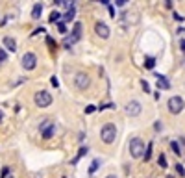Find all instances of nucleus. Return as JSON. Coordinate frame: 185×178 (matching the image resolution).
<instances>
[{
	"mask_svg": "<svg viewBox=\"0 0 185 178\" xmlns=\"http://www.w3.org/2000/svg\"><path fill=\"white\" fill-rule=\"evenodd\" d=\"M130 154H132V158H143L145 156V143L139 137H133L130 141Z\"/></svg>",
	"mask_w": 185,
	"mask_h": 178,
	"instance_id": "nucleus-2",
	"label": "nucleus"
},
{
	"mask_svg": "<svg viewBox=\"0 0 185 178\" xmlns=\"http://www.w3.org/2000/svg\"><path fill=\"white\" fill-rule=\"evenodd\" d=\"M46 45H48L52 50H56V48H57V45H56V41H54L52 37H46Z\"/></svg>",
	"mask_w": 185,
	"mask_h": 178,
	"instance_id": "nucleus-18",
	"label": "nucleus"
},
{
	"mask_svg": "<svg viewBox=\"0 0 185 178\" xmlns=\"http://www.w3.org/2000/svg\"><path fill=\"white\" fill-rule=\"evenodd\" d=\"M170 147H172V150H174V154H178V156L182 154V152H180V145H178L176 141H172V143H170Z\"/></svg>",
	"mask_w": 185,
	"mask_h": 178,
	"instance_id": "nucleus-20",
	"label": "nucleus"
},
{
	"mask_svg": "<svg viewBox=\"0 0 185 178\" xmlns=\"http://www.w3.org/2000/svg\"><path fill=\"white\" fill-rule=\"evenodd\" d=\"M59 19H61V15H59L57 11H52V13H50V19H48V20H50V22H56V24H57V22H59Z\"/></svg>",
	"mask_w": 185,
	"mask_h": 178,
	"instance_id": "nucleus-14",
	"label": "nucleus"
},
{
	"mask_svg": "<svg viewBox=\"0 0 185 178\" xmlns=\"http://www.w3.org/2000/svg\"><path fill=\"white\" fill-rule=\"evenodd\" d=\"M100 137H102L104 143L111 145V143L117 139V128H115V124H111V123L104 124V126H102V132H100Z\"/></svg>",
	"mask_w": 185,
	"mask_h": 178,
	"instance_id": "nucleus-1",
	"label": "nucleus"
},
{
	"mask_svg": "<svg viewBox=\"0 0 185 178\" xmlns=\"http://www.w3.org/2000/svg\"><path fill=\"white\" fill-rule=\"evenodd\" d=\"M174 19H176L178 22H182V20H183V17H182V15H178V13H174Z\"/></svg>",
	"mask_w": 185,
	"mask_h": 178,
	"instance_id": "nucleus-29",
	"label": "nucleus"
},
{
	"mask_svg": "<svg viewBox=\"0 0 185 178\" xmlns=\"http://www.w3.org/2000/svg\"><path fill=\"white\" fill-rule=\"evenodd\" d=\"M154 65H156V59H154V58H146V59H145V67H146V69H154Z\"/></svg>",
	"mask_w": 185,
	"mask_h": 178,
	"instance_id": "nucleus-15",
	"label": "nucleus"
},
{
	"mask_svg": "<svg viewBox=\"0 0 185 178\" xmlns=\"http://www.w3.org/2000/svg\"><path fill=\"white\" fill-rule=\"evenodd\" d=\"M174 167H176V171H178V175H180V176H185V169H183V165H182V163H178V165H174Z\"/></svg>",
	"mask_w": 185,
	"mask_h": 178,
	"instance_id": "nucleus-21",
	"label": "nucleus"
},
{
	"mask_svg": "<svg viewBox=\"0 0 185 178\" xmlns=\"http://www.w3.org/2000/svg\"><path fill=\"white\" fill-rule=\"evenodd\" d=\"M126 113H128L130 117L139 115V113H141V104H139L137 100H130V102L126 104Z\"/></svg>",
	"mask_w": 185,
	"mask_h": 178,
	"instance_id": "nucleus-8",
	"label": "nucleus"
},
{
	"mask_svg": "<svg viewBox=\"0 0 185 178\" xmlns=\"http://www.w3.org/2000/svg\"><path fill=\"white\" fill-rule=\"evenodd\" d=\"M57 30H59L61 33H67V26H65V22H57Z\"/></svg>",
	"mask_w": 185,
	"mask_h": 178,
	"instance_id": "nucleus-24",
	"label": "nucleus"
},
{
	"mask_svg": "<svg viewBox=\"0 0 185 178\" xmlns=\"http://www.w3.org/2000/svg\"><path fill=\"white\" fill-rule=\"evenodd\" d=\"M7 178H13V176H7Z\"/></svg>",
	"mask_w": 185,
	"mask_h": 178,
	"instance_id": "nucleus-34",
	"label": "nucleus"
},
{
	"mask_svg": "<svg viewBox=\"0 0 185 178\" xmlns=\"http://www.w3.org/2000/svg\"><path fill=\"white\" fill-rule=\"evenodd\" d=\"M106 178H117V176H115V175H109V176H106Z\"/></svg>",
	"mask_w": 185,
	"mask_h": 178,
	"instance_id": "nucleus-32",
	"label": "nucleus"
},
{
	"mask_svg": "<svg viewBox=\"0 0 185 178\" xmlns=\"http://www.w3.org/2000/svg\"><path fill=\"white\" fill-rule=\"evenodd\" d=\"M33 100H35L37 108H48L52 104V95L48 91H37L35 97H33Z\"/></svg>",
	"mask_w": 185,
	"mask_h": 178,
	"instance_id": "nucleus-3",
	"label": "nucleus"
},
{
	"mask_svg": "<svg viewBox=\"0 0 185 178\" xmlns=\"http://www.w3.org/2000/svg\"><path fill=\"white\" fill-rule=\"evenodd\" d=\"M4 45H6V48L11 50V52L17 50V41H15L13 37H4Z\"/></svg>",
	"mask_w": 185,
	"mask_h": 178,
	"instance_id": "nucleus-11",
	"label": "nucleus"
},
{
	"mask_svg": "<svg viewBox=\"0 0 185 178\" xmlns=\"http://www.w3.org/2000/svg\"><path fill=\"white\" fill-rule=\"evenodd\" d=\"M95 110H96V108H95V106H87V108H85V113H93V111H95Z\"/></svg>",
	"mask_w": 185,
	"mask_h": 178,
	"instance_id": "nucleus-27",
	"label": "nucleus"
},
{
	"mask_svg": "<svg viewBox=\"0 0 185 178\" xmlns=\"http://www.w3.org/2000/svg\"><path fill=\"white\" fill-rule=\"evenodd\" d=\"M74 15H76V7L72 6V7H69V11L65 13V20H72V19H74Z\"/></svg>",
	"mask_w": 185,
	"mask_h": 178,
	"instance_id": "nucleus-13",
	"label": "nucleus"
},
{
	"mask_svg": "<svg viewBox=\"0 0 185 178\" xmlns=\"http://www.w3.org/2000/svg\"><path fill=\"white\" fill-rule=\"evenodd\" d=\"M150 156H152V143H148V147H146V152H145V162H148V160H150Z\"/></svg>",
	"mask_w": 185,
	"mask_h": 178,
	"instance_id": "nucleus-17",
	"label": "nucleus"
},
{
	"mask_svg": "<svg viewBox=\"0 0 185 178\" xmlns=\"http://www.w3.org/2000/svg\"><path fill=\"white\" fill-rule=\"evenodd\" d=\"M74 84H76L78 89H87L89 84H91V80H89V76H87L85 72H78L76 78H74Z\"/></svg>",
	"mask_w": 185,
	"mask_h": 178,
	"instance_id": "nucleus-6",
	"label": "nucleus"
},
{
	"mask_svg": "<svg viewBox=\"0 0 185 178\" xmlns=\"http://www.w3.org/2000/svg\"><path fill=\"white\" fill-rule=\"evenodd\" d=\"M54 132H56V124H54V123L44 121V123L41 124V134H43L44 139H50V137L54 136Z\"/></svg>",
	"mask_w": 185,
	"mask_h": 178,
	"instance_id": "nucleus-7",
	"label": "nucleus"
},
{
	"mask_svg": "<svg viewBox=\"0 0 185 178\" xmlns=\"http://www.w3.org/2000/svg\"><path fill=\"white\" fill-rule=\"evenodd\" d=\"M35 65H37L35 54H33V52H26V54L22 56V67H24L26 71H32V69H35Z\"/></svg>",
	"mask_w": 185,
	"mask_h": 178,
	"instance_id": "nucleus-5",
	"label": "nucleus"
},
{
	"mask_svg": "<svg viewBox=\"0 0 185 178\" xmlns=\"http://www.w3.org/2000/svg\"><path fill=\"white\" fill-rule=\"evenodd\" d=\"M7 173H9V167H4V169H2V176L7 178Z\"/></svg>",
	"mask_w": 185,
	"mask_h": 178,
	"instance_id": "nucleus-28",
	"label": "nucleus"
},
{
	"mask_svg": "<svg viewBox=\"0 0 185 178\" xmlns=\"http://www.w3.org/2000/svg\"><path fill=\"white\" fill-rule=\"evenodd\" d=\"M41 13H43V6H41V4H35V6H33V9H32V19H35V20H37V19L41 17Z\"/></svg>",
	"mask_w": 185,
	"mask_h": 178,
	"instance_id": "nucleus-12",
	"label": "nucleus"
},
{
	"mask_svg": "<svg viewBox=\"0 0 185 178\" xmlns=\"http://www.w3.org/2000/svg\"><path fill=\"white\" fill-rule=\"evenodd\" d=\"M156 78H158V87H159V89H169V87H170L169 80H167L163 74H156Z\"/></svg>",
	"mask_w": 185,
	"mask_h": 178,
	"instance_id": "nucleus-10",
	"label": "nucleus"
},
{
	"mask_svg": "<svg viewBox=\"0 0 185 178\" xmlns=\"http://www.w3.org/2000/svg\"><path fill=\"white\" fill-rule=\"evenodd\" d=\"M63 178H65V176H63Z\"/></svg>",
	"mask_w": 185,
	"mask_h": 178,
	"instance_id": "nucleus-35",
	"label": "nucleus"
},
{
	"mask_svg": "<svg viewBox=\"0 0 185 178\" xmlns=\"http://www.w3.org/2000/svg\"><path fill=\"white\" fill-rule=\"evenodd\" d=\"M2 117H4V115H2V111H0V121H2Z\"/></svg>",
	"mask_w": 185,
	"mask_h": 178,
	"instance_id": "nucleus-33",
	"label": "nucleus"
},
{
	"mask_svg": "<svg viewBox=\"0 0 185 178\" xmlns=\"http://www.w3.org/2000/svg\"><path fill=\"white\" fill-rule=\"evenodd\" d=\"M83 154H87V149H80V152H78V156H76V158L72 160V163H78V160H80V158H82Z\"/></svg>",
	"mask_w": 185,
	"mask_h": 178,
	"instance_id": "nucleus-19",
	"label": "nucleus"
},
{
	"mask_svg": "<svg viewBox=\"0 0 185 178\" xmlns=\"http://www.w3.org/2000/svg\"><path fill=\"white\" fill-rule=\"evenodd\" d=\"M180 46H182V50L185 52V39H182V41H180Z\"/></svg>",
	"mask_w": 185,
	"mask_h": 178,
	"instance_id": "nucleus-31",
	"label": "nucleus"
},
{
	"mask_svg": "<svg viewBox=\"0 0 185 178\" xmlns=\"http://www.w3.org/2000/svg\"><path fill=\"white\" fill-rule=\"evenodd\" d=\"M6 59H7V54L4 52V48H0V65H2V63H4Z\"/></svg>",
	"mask_w": 185,
	"mask_h": 178,
	"instance_id": "nucleus-25",
	"label": "nucleus"
},
{
	"mask_svg": "<svg viewBox=\"0 0 185 178\" xmlns=\"http://www.w3.org/2000/svg\"><path fill=\"white\" fill-rule=\"evenodd\" d=\"M115 4H117V6H120V7H122V6H126V2H124V0H117Z\"/></svg>",
	"mask_w": 185,
	"mask_h": 178,
	"instance_id": "nucleus-30",
	"label": "nucleus"
},
{
	"mask_svg": "<svg viewBox=\"0 0 185 178\" xmlns=\"http://www.w3.org/2000/svg\"><path fill=\"white\" fill-rule=\"evenodd\" d=\"M141 85H143V89H145V93H150V84H148L146 80H141Z\"/></svg>",
	"mask_w": 185,
	"mask_h": 178,
	"instance_id": "nucleus-22",
	"label": "nucleus"
},
{
	"mask_svg": "<svg viewBox=\"0 0 185 178\" xmlns=\"http://www.w3.org/2000/svg\"><path fill=\"white\" fill-rule=\"evenodd\" d=\"M159 165L165 169L167 167V158H165V154H159Z\"/></svg>",
	"mask_w": 185,
	"mask_h": 178,
	"instance_id": "nucleus-23",
	"label": "nucleus"
},
{
	"mask_svg": "<svg viewBox=\"0 0 185 178\" xmlns=\"http://www.w3.org/2000/svg\"><path fill=\"white\" fill-rule=\"evenodd\" d=\"M95 32H96L102 39H107V37H109V28H107L106 22H96V24H95Z\"/></svg>",
	"mask_w": 185,
	"mask_h": 178,
	"instance_id": "nucleus-9",
	"label": "nucleus"
},
{
	"mask_svg": "<svg viewBox=\"0 0 185 178\" xmlns=\"http://www.w3.org/2000/svg\"><path fill=\"white\" fill-rule=\"evenodd\" d=\"M50 82H52V85H54V87H57V85H59V82H57V78H56V76H52V80H50Z\"/></svg>",
	"mask_w": 185,
	"mask_h": 178,
	"instance_id": "nucleus-26",
	"label": "nucleus"
},
{
	"mask_svg": "<svg viewBox=\"0 0 185 178\" xmlns=\"http://www.w3.org/2000/svg\"><path fill=\"white\" fill-rule=\"evenodd\" d=\"M183 108H185V102H183L182 97H170V98H169V111H170V113L178 115Z\"/></svg>",
	"mask_w": 185,
	"mask_h": 178,
	"instance_id": "nucleus-4",
	"label": "nucleus"
},
{
	"mask_svg": "<svg viewBox=\"0 0 185 178\" xmlns=\"http://www.w3.org/2000/svg\"><path fill=\"white\" fill-rule=\"evenodd\" d=\"M98 165H100V162H98V160H93V163H91V167H89V173H91V175H93V173H96Z\"/></svg>",
	"mask_w": 185,
	"mask_h": 178,
	"instance_id": "nucleus-16",
	"label": "nucleus"
}]
</instances>
